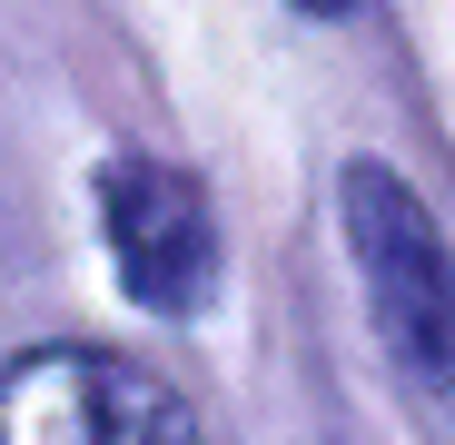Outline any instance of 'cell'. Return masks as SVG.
I'll return each mask as SVG.
<instances>
[{"instance_id":"cell-1","label":"cell","mask_w":455,"mask_h":445,"mask_svg":"<svg viewBox=\"0 0 455 445\" xmlns=\"http://www.w3.org/2000/svg\"><path fill=\"white\" fill-rule=\"evenodd\" d=\"M337 208H347V258L366 277V307L387 327V346L426 386H455V248H445V228L376 159H356L337 179Z\"/></svg>"},{"instance_id":"cell-2","label":"cell","mask_w":455,"mask_h":445,"mask_svg":"<svg viewBox=\"0 0 455 445\" xmlns=\"http://www.w3.org/2000/svg\"><path fill=\"white\" fill-rule=\"evenodd\" d=\"M0 445H198L188 396L109 346H30L0 366Z\"/></svg>"},{"instance_id":"cell-3","label":"cell","mask_w":455,"mask_h":445,"mask_svg":"<svg viewBox=\"0 0 455 445\" xmlns=\"http://www.w3.org/2000/svg\"><path fill=\"white\" fill-rule=\"evenodd\" d=\"M100 228H109V258H119L139 307H159V317H198L208 307V287H218V218H208L188 169H159V159L109 169L100 179Z\"/></svg>"},{"instance_id":"cell-4","label":"cell","mask_w":455,"mask_h":445,"mask_svg":"<svg viewBox=\"0 0 455 445\" xmlns=\"http://www.w3.org/2000/svg\"><path fill=\"white\" fill-rule=\"evenodd\" d=\"M297 11H317V20H337V11H356V0H297Z\"/></svg>"}]
</instances>
